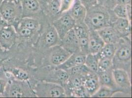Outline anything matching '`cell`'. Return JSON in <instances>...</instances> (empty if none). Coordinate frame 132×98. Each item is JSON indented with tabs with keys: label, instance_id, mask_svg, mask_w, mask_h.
I'll return each mask as SVG.
<instances>
[{
	"label": "cell",
	"instance_id": "obj_1",
	"mask_svg": "<svg viewBox=\"0 0 132 98\" xmlns=\"http://www.w3.org/2000/svg\"><path fill=\"white\" fill-rule=\"evenodd\" d=\"M84 22L89 30L96 31L112 25L109 9L98 4L87 9Z\"/></svg>",
	"mask_w": 132,
	"mask_h": 98
},
{
	"label": "cell",
	"instance_id": "obj_2",
	"mask_svg": "<svg viewBox=\"0 0 132 98\" xmlns=\"http://www.w3.org/2000/svg\"><path fill=\"white\" fill-rule=\"evenodd\" d=\"M0 13L6 22L12 26L22 15L20 1L3 0L0 4Z\"/></svg>",
	"mask_w": 132,
	"mask_h": 98
},
{
	"label": "cell",
	"instance_id": "obj_3",
	"mask_svg": "<svg viewBox=\"0 0 132 98\" xmlns=\"http://www.w3.org/2000/svg\"><path fill=\"white\" fill-rule=\"evenodd\" d=\"M37 95L40 97L60 98L66 96L65 88L61 85L51 82H42L36 87Z\"/></svg>",
	"mask_w": 132,
	"mask_h": 98
},
{
	"label": "cell",
	"instance_id": "obj_4",
	"mask_svg": "<svg viewBox=\"0 0 132 98\" xmlns=\"http://www.w3.org/2000/svg\"><path fill=\"white\" fill-rule=\"evenodd\" d=\"M126 41L117 46L116 54L112 59L113 67L114 68H116L118 65L131 64L132 55L131 44Z\"/></svg>",
	"mask_w": 132,
	"mask_h": 98
},
{
	"label": "cell",
	"instance_id": "obj_5",
	"mask_svg": "<svg viewBox=\"0 0 132 98\" xmlns=\"http://www.w3.org/2000/svg\"><path fill=\"white\" fill-rule=\"evenodd\" d=\"M76 24V21L69 13L62 15L53 23V27L60 40L67 33L74 27Z\"/></svg>",
	"mask_w": 132,
	"mask_h": 98
},
{
	"label": "cell",
	"instance_id": "obj_6",
	"mask_svg": "<svg viewBox=\"0 0 132 98\" xmlns=\"http://www.w3.org/2000/svg\"><path fill=\"white\" fill-rule=\"evenodd\" d=\"M16 31L13 26L7 24L0 30V46L1 48L9 49L15 43Z\"/></svg>",
	"mask_w": 132,
	"mask_h": 98
},
{
	"label": "cell",
	"instance_id": "obj_7",
	"mask_svg": "<svg viewBox=\"0 0 132 98\" xmlns=\"http://www.w3.org/2000/svg\"><path fill=\"white\" fill-rule=\"evenodd\" d=\"M112 71L114 82L118 88L130 92L131 83L127 72L120 68H114Z\"/></svg>",
	"mask_w": 132,
	"mask_h": 98
},
{
	"label": "cell",
	"instance_id": "obj_8",
	"mask_svg": "<svg viewBox=\"0 0 132 98\" xmlns=\"http://www.w3.org/2000/svg\"><path fill=\"white\" fill-rule=\"evenodd\" d=\"M60 41L61 46L72 54L80 52L78 40L73 28L66 33Z\"/></svg>",
	"mask_w": 132,
	"mask_h": 98
},
{
	"label": "cell",
	"instance_id": "obj_9",
	"mask_svg": "<svg viewBox=\"0 0 132 98\" xmlns=\"http://www.w3.org/2000/svg\"><path fill=\"white\" fill-rule=\"evenodd\" d=\"M82 85L89 93L91 97L100 87L99 77L97 73L89 72L82 76Z\"/></svg>",
	"mask_w": 132,
	"mask_h": 98
},
{
	"label": "cell",
	"instance_id": "obj_10",
	"mask_svg": "<svg viewBox=\"0 0 132 98\" xmlns=\"http://www.w3.org/2000/svg\"><path fill=\"white\" fill-rule=\"evenodd\" d=\"M72 54L62 46L56 45L50 56V62L53 65L57 67L65 62Z\"/></svg>",
	"mask_w": 132,
	"mask_h": 98
},
{
	"label": "cell",
	"instance_id": "obj_11",
	"mask_svg": "<svg viewBox=\"0 0 132 98\" xmlns=\"http://www.w3.org/2000/svg\"><path fill=\"white\" fill-rule=\"evenodd\" d=\"M97 32L105 44H117L120 41L121 36L111 26L100 29Z\"/></svg>",
	"mask_w": 132,
	"mask_h": 98
},
{
	"label": "cell",
	"instance_id": "obj_12",
	"mask_svg": "<svg viewBox=\"0 0 132 98\" xmlns=\"http://www.w3.org/2000/svg\"><path fill=\"white\" fill-rule=\"evenodd\" d=\"M104 45V42L99 36L97 31L92 30L89 31L88 54H98Z\"/></svg>",
	"mask_w": 132,
	"mask_h": 98
},
{
	"label": "cell",
	"instance_id": "obj_13",
	"mask_svg": "<svg viewBox=\"0 0 132 98\" xmlns=\"http://www.w3.org/2000/svg\"><path fill=\"white\" fill-rule=\"evenodd\" d=\"M86 55L83 54L81 52L73 53L65 62L57 66V68L66 71L75 66L83 65L85 63Z\"/></svg>",
	"mask_w": 132,
	"mask_h": 98
},
{
	"label": "cell",
	"instance_id": "obj_14",
	"mask_svg": "<svg viewBox=\"0 0 132 98\" xmlns=\"http://www.w3.org/2000/svg\"><path fill=\"white\" fill-rule=\"evenodd\" d=\"M68 12L76 23L83 22L86 14L87 9L80 0H75L73 5Z\"/></svg>",
	"mask_w": 132,
	"mask_h": 98
},
{
	"label": "cell",
	"instance_id": "obj_15",
	"mask_svg": "<svg viewBox=\"0 0 132 98\" xmlns=\"http://www.w3.org/2000/svg\"><path fill=\"white\" fill-rule=\"evenodd\" d=\"M111 26L115 28L122 37L127 36L130 33V21L126 18H117L112 22Z\"/></svg>",
	"mask_w": 132,
	"mask_h": 98
},
{
	"label": "cell",
	"instance_id": "obj_16",
	"mask_svg": "<svg viewBox=\"0 0 132 98\" xmlns=\"http://www.w3.org/2000/svg\"><path fill=\"white\" fill-rule=\"evenodd\" d=\"M112 69L97 72L100 85L116 90L117 86L112 75Z\"/></svg>",
	"mask_w": 132,
	"mask_h": 98
},
{
	"label": "cell",
	"instance_id": "obj_17",
	"mask_svg": "<svg viewBox=\"0 0 132 98\" xmlns=\"http://www.w3.org/2000/svg\"><path fill=\"white\" fill-rule=\"evenodd\" d=\"M131 4L124 5L116 4L112 11L118 18H126L130 21L131 16Z\"/></svg>",
	"mask_w": 132,
	"mask_h": 98
},
{
	"label": "cell",
	"instance_id": "obj_18",
	"mask_svg": "<svg viewBox=\"0 0 132 98\" xmlns=\"http://www.w3.org/2000/svg\"><path fill=\"white\" fill-rule=\"evenodd\" d=\"M22 7L23 13L38 12L40 7V4L37 0H19Z\"/></svg>",
	"mask_w": 132,
	"mask_h": 98
},
{
	"label": "cell",
	"instance_id": "obj_19",
	"mask_svg": "<svg viewBox=\"0 0 132 98\" xmlns=\"http://www.w3.org/2000/svg\"><path fill=\"white\" fill-rule=\"evenodd\" d=\"M99 60L100 57L98 54H88L86 55L84 65L91 72L97 73L98 69Z\"/></svg>",
	"mask_w": 132,
	"mask_h": 98
},
{
	"label": "cell",
	"instance_id": "obj_20",
	"mask_svg": "<svg viewBox=\"0 0 132 98\" xmlns=\"http://www.w3.org/2000/svg\"><path fill=\"white\" fill-rule=\"evenodd\" d=\"M51 77L53 82H52L59 84L60 85H64L69 78V75L67 71L57 68L51 75Z\"/></svg>",
	"mask_w": 132,
	"mask_h": 98
},
{
	"label": "cell",
	"instance_id": "obj_21",
	"mask_svg": "<svg viewBox=\"0 0 132 98\" xmlns=\"http://www.w3.org/2000/svg\"><path fill=\"white\" fill-rule=\"evenodd\" d=\"M117 45L114 44H105L98 54L100 58H108L112 60L117 50Z\"/></svg>",
	"mask_w": 132,
	"mask_h": 98
},
{
	"label": "cell",
	"instance_id": "obj_22",
	"mask_svg": "<svg viewBox=\"0 0 132 98\" xmlns=\"http://www.w3.org/2000/svg\"><path fill=\"white\" fill-rule=\"evenodd\" d=\"M44 40L45 44L48 46L51 47L56 46L60 40L59 35L53 26L50 28L46 33Z\"/></svg>",
	"mask_w": 132,
	"mask_h": 98
},
{
	"label": "cell",
	"instance_id": "obj_23",
	"mask_svg": "<svg viewBox=\"0 0 132 98\" xmlns=\"http://www.w3.org/2000/svg\"><path fill=\"white\" fill-rule=\"evenodd\" d=\"M118 91L112 89L110 88L101 85L99 89L91 96L97 98H108L112 97L115 93Z\"/></svg>",
	"mask_w": 132,
	"mask_h": 98
},
{
	"label": "cell",
	"instance_id": "obj_24",
	"mask_svg": "<svg viewBox=\"0 0 132 98\" xmlns=\"http://www.w3.org/2000/svg\"><path fill=\"white\" fill-rule=\"evenodd\" d=\"M7 71L11 73L17 80L25 81L29 79V76L26 71L17 68H9Z\"/></svg>",
	"mask_w": 132,
	"mask_h": 98
},
{
	"label": "cell",
	"instance_id": "obj_25",
	"mask_svg": "<svg viewBox=\"0 0 132 98\" xmlns=\"http://www.w3.org/2000/svg\"><path fill=\"white\" fill-rule=\"evenodd\" d=\"M69 76H83L88 72H91L84 64L76 66L66 70Z\"/></svg>",
	"mask_w": 132,
	"mask_h": 98
},
{
	"label": "cell",
	"instance_id": "obj_26",
	"mask_svg": "<svg viewBox=\"0 0 132 98\" xmlns=\"http://www.w3.org/2000/svg\"><path fill=\"white\" fill-rule=\"evenodd\" d=\"M18 25L32 31L35 30L39 27V23L38 21L31 18H22L20 20Z\"/></svg>",
	"mask_w": 132,
	"mask_h": 98
},
{
	"label": "cell",
	"instance_id": "obj_27",
	"mask_svg": "<svg viewBox=\"0 0 132 98\" xmlns=\"http://www.w3.org/2000/svg\"><path fill=\"white\" fill-rule=\"evenodd\" d=\"M112 60L104 57L100 58L97 72L111 70L112 69Z\"/></svg>",
	"mask_w": 132,
	"mask_h": 98
},
{
	"label": "cell",
	"instance_id": "obj_28",
	"mask_svg": "<svg viewBox=\"0 0 132 98\" xmlns=\"http://www.w3.org/2000/svg\"><path fill=\"white\" fill-rule=\"evenodd\" d=\"M48 10L53 15L60 14V3L59 0H48L46 2Z\"/></svg>",
	"mask_w": 132,
	"mask_h": 98
},
{
	"label": "cell",
	"instance_id": "obj_29",
	"mask_svg": "<svg viewBox=\"0 0 132 98\" xmlns=\"http://www.w3.org/2000/svg\"><path fill=\"white\" fill-rule=\"evenodd\" d=\"M75 0H60V14L69 11L73 5Z\"/></svg>",
	"mask_w": 132,
	"mask_h": 98
},
{
	"label": "cell",
	"instance_id": "obj_30",
	"mask_svg": "<svg viewBox=\"0 0 132 98\" xmlns=\"http://www.w3.org/2000/svg\"><path fill=\"white\" fill-rule=\"evenodd\" d=\"M73 96L77 97H91L86 89L82 85L80 87L75 90L72 93Z\"/></svg>",
	"mask_w": 132,
	"mask_h": 98
},
{
	"label": "cell",
	"instance_id": "obj_31",
	"mask_svg": "<svg viewBox=\"0 0 132 98\" xmlns=\"http://www.w3.org/2000/svg\"><path fill=\"white\" fill-rule=\"evenodd\" d=\"M32 31L29 28L18 25L16 33L23 37H29L32 34Z\"/></svg>",
	"mask_w": 132,
	"mask_h": 98
},
{
	"label": "cell",
	"instance_id": "obj_32",
	"mask_svg": "<svg viewBox=\"0 0 132 98\" xmlns=\"http://www.w3.org/2000/svg\"><path fill=\"white\" fill-rule=\"evenodd\" d=\"M97 4L112 10L116 5V0H97Z\"/></svg>",
	"mask_w": 132,
	"mask_h": 98
},
{
	"label": "cell",
	"instance_id": "obj_33",
	"mask_svg": "<svg viewBox=\"0 0 132 98\" xmlns=\"http://www.w3.org/2000/svg\"><path fill=\"white\" fill-rule=\"evenodd\" d=\"M10 97H24L23 92L21 90V89L16 86H12L10 91Z\"/></svg>",
	"mask_w": 132,
	"mask_h": 98
},
{
	"label": "cell",
	"instance_id": "obj_34",
	"mask_svg": "<svg viewBox=\"0 0 132 98\" xmlns=\"http://www.w3.org/2000/svg\"><path fill=\"white\" fill-rule=\"evenodd\" d=\"M86 9H88L90 7L97 4V0H80Z\"/></svg>",
	"mask_w": 132,
	"mask_h": 98
},
{
	"label": "cell",
	"instance_id": "obj_35",
	"mask_svg": "<svg viewBox=\"0 0 132 98\" xmlns=\"http://www.w3.org/2000/svg\"><path fill=\"white\" fill-rule=\"evenodd\" d=\"M7 82L6 80L0 79V94H3L5 92Z\"/></svg>",
	"mask_w": 132,
	"mask_h": 98
},
{
	"label": "cell",
	"instance_id": "obj_36",
	"mask_svg": "<svg viewBox=\"0 0 132 98\" xmlns=\"http://www.w3.org/2000/svg\"><path fill=\"white\" fill-rule=\"evenodd\" d=\"M116 4L124 5L131 4V0H116Z\"/></svg>",
	"mask_w": 132,
	"mask_h": 98
},
{
	"label": "cell",
	"instance_id": "obj_37",
	"mask_svg": "<svg viewBox=\"0 0 132 98\" xmlns=\"http://www.w3.org/2000/svg\"><path fill=\"white\" fill-rule=\"evenodd\" d=\"M7 24L8 23L4 19V18H3V17L2 16L0 13V30Z\"/></svg>",
	"mask_w": 132,
	"mask_h": 98
},
{
	"label": "cell",
	"instance_id": "obj_38",
	"mask_svg": "<svg viewBox=\"0 0 132 98\" xmlns=\"http://www.w3.org/2000/svg\"><path fill=\"white\" fill-rule=\"evenodd\" d=\"M37 1H38L39 3H40H40H42V2H46H46L48 1V0H37Z\"/></svg>",
	"mask_w": 132,
	"mask_h": 98
},
{
	"label": "cell",
	"instance_id": "obj_39",
	"mask_svg": "<svg viewBox=\"0 0 132 98\" xmlns=\"http://www.w3.org/2000/svg\"><path fill=\"white\" fill-rule=\"evenodd\" d=\"M2 1H3V0H0V4H1V3L2 2Z\"/></svg>",
	"mask_w": 132,
	"mask_h": 98
},
{
	"label": "cell",
	"instance_id": "obj_40",
	"mask_svg": "<svg viewBox=\"0 0 132 98\" xmlns=\"http://www.w3.org/2000/svg\"><path fill=\"white\" fill-rule=\"evenodd\" d=\"M2 48H1V46H0V49H1Z\"/></svg>",
	"mask_w": 132,
	"mask_h": 98
},
{
	"label": "cell",
	"instance_id": "obj_41",
	"mask_svg": "<svg viewBox=\"0 0 132 98\" xmlns=\"http://www.w3.org/2000/svg\"><path fill=\"white\" fill-rule=\"evenodd\" d=\"M59 1H60V0H59Z\"/></svg>",
	"mask_w": 132,
	"mask_h": 98
}]
</instances>
